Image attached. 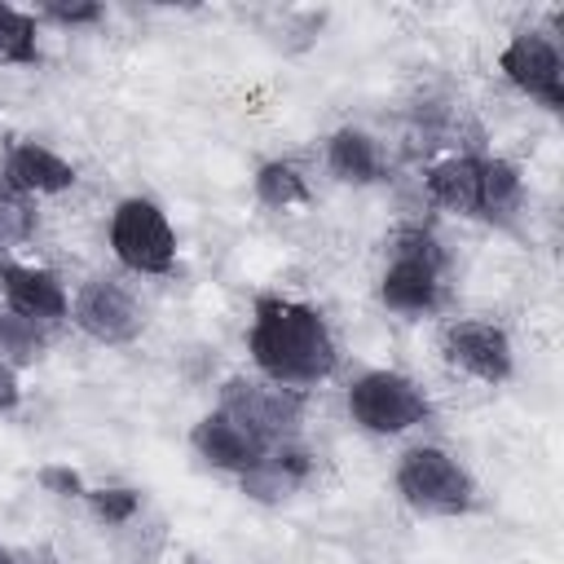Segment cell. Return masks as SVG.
<instances>
[{
  "label": "cell",
  "instance_id": "cell-15",
  "mask_svg": "<svg viewBox=\"0 0 564 564\" xmlns=\"http://www.w3.org/2000/svg\"><path fill=\"white\" fill-rule=\"evenodd\" d=\"M326 167L344 185H375V181H383L379 141L361 128H339L326 137Z\"/></svg>",
  "mask_w": 564,
  "mask_h": 564
},
{
  "label": "cell",
  "instance_id": "cell-6",
  "mask_svg": "<svg viewBox=\"0 0 564 564\" xmlns=\"http://www.w3.org/2000/svg\"><path fill=\"white\" fill-rule=\"evenodd\" d=\"M441 352L454 370H463L467 379L476 383H507L511 370H516V348H511V335L498 326V322H485V317H458L445 326L441 335Z\"/></svg>",
  "mask_w": 564,
  "mask_h": 564
},
{
  "label": "cell",
  "instance_id": "cell-3",
  "mask_svg": "<svg viewBox=\"0 0 564 564\" xmlns=\"http://www.w3.org/2000/svg\"><path fill=\"white\" fill-rule=\"evenodd\" d=\"M348 414L357 427L375 436H401L427 419V392L419 379L401 370H366L348 383Z\"/></svg>",
  "mask_w": 564,
  "mask_h": 564
},
{
  "label": "cell",
  "instance_id": "cell-16",
  "mask_svg": "<svg viewBox=\"0 0 564 564\" xmlns=\"http://www.w3.org/2000/svg\"><path fill=\"white\" fill-rule=\"evenodd\" d=\"M524 203V176L511 159H480V212L489 220H511Z\"/></svg>",
  "mask_w": 564,
  "mask_h": 564
},
{
  "label": "cell",
  "instance_id": "cell-8",
  "mask_svg": "<svg viewBox=\"0 0 564 564\" xmlns=\"http://www.w3.org/2000/svg\"><path fill=\"white\" fill-rule=\"evenodd\" d=\"M216 410H225L238 423H247L264 445L291 441V432L300 423V397L291 388L269 383V379H229Z\"/></svg>",
  "mask_w": 564,
  "mask_h": 564
},
{
  "label": "cell",
  "instance_id": "cell-23",
  "mask_svg": "<svg viewBox=\"0 0 564 564\" xmlns=\"http://www.w3.org/2000/svg\"><path fill=\"white\" fill-rule=\"evenodd\" d=\"M40 18H48L57 26H97L106 18V4H97V0H70V4L48 0V4H40Z\"/></svg>",
  "mask_w": 564,
  "mask_h": 564
},
{
  "label": "cell",
  "instance_id": "cell-14",
  "mask_svg": "<svg viewBox=\"0 0 564 564\" xmlns=\"http://www.w3.org/2000/svg\"><path fill=\"white\" fill-rule=\"evenodd\" d=\"M379 300L401 317H427L441 308V273L388 260V269L379 278Z\"/></svg>",
  "mask_w": 564,
  "mask_h": 564
},
{
  "label": "cell",
  "instance_id": "cell-12",
  "mask_svg": "<svg viewBox=\"0 0 564 564\" xmlns=\"http://www.w3.org/2000/svg\"><path fill=\"white\" fill-rule=\"evenodd\" d=\"M308 476H313V454L300 449L295 441H278V445H269V454L256 467H247L238 476V485L251 502H286L291 494L304 489Z\"/></svg>",
  "mask_w": 564,
  "mask_h": 564
},
{
  "label": "cell",
  "instance_id": "cell-22",
  "mask_svg": "<svg viewBox=\"0 0 564 564\" xmlns=\"http://www.w3.org/2000/svg\"><path fill=\"white\" fill-rule=\"evenodd\" d=\"M35 234V198L0 185V242H22Z\"/></svg>",
  "mask_w": 564,
  "mask_h": 564
},
{
  "label": "cell",
  "instance_id": "cell-19",
  "mask_svg": "<svg viewBox=\"0 0 564 564\" xmlns=\"http://www.w3.org/2000/svg\"><path fill=\"white\" fill-rule=\"evenodd\" d=\"M40 352H44V326L0 304V361L18 370V366H31Z\"/></svg>",
  "mask_w": 564,
  "mask_h": 564
},
{
  "label": "cell",
  "instance_id": "cell-17",
  "mask_svg": "<svg viewBox=\"0 0 564 564\" xmlns=\"http://www.w3.org/2000/svg\"><path fill=\"white\" fill-rule=\"evenodd\" d=\"M251 189H256V198H260L264 207H273V212H286V207L308 203V176H304L300 163H291V159H264V163L256 167V176H251Z\"/></svg>",
  "mask_w": 564,
  "mask_h": 564
},
{
  "label": "cell",
  "instance_id": "cell-1",
  "mask_svg": "<svg viewBox=\"0 0 564 564\" xmlns=\"http://www.w3.org/2000/svg\"><path fill=\"white\" fill-rule=\"evenodd\" d=\"M247 352L256 370L278 388H317L335 375L339 348L322 317V308L286 295H256L251 326H247Z\"/></svg>",
  "mask_w": 564,
  "mask_h": 564
},
{
  "label": "cell",
  "instance_id": "cell-25",
  "mask_svg": "<svg viewBox=\"0 0 564 564\" xmlns=\"http://www.w3.org/2000/svg\"><path fill=\"white\" fill-rule=\"evenodd\" d=\"M18 401H22V388H18V370H13L9 361H0V414H9Z\"/></svg>",
  "mask_w": 564,
  "mask_h": 564
},
{
  "label": "cell",
  "instance_id": "cell-4",
  "mask_svg": "<svg viewBox=\"0 0 564 564\" xmlns=\"http://www.w3.org/2000/svg\"><path fill=\"white\" fill-rule=\"evenodd\" d=\"M110 251L123 269L163 278L176 269V234L159 203L150 198H123L110 212Z\"/></svg>",
  "mask_w": 564,
  "mask_h": 564
},
{
  "label": "cell",
  "instance_id": "cell-18",
  "mask_svg": "<svg viewBox=\"0 0 564 564\" xmlns=\"http://www.w3.org/2000/svg\"><path fill=\"white\" fill-rule=\"evenodd\" d=\"M35 62H40L35 13L0 4V66H35Z\"/></svg>",
  "mask_w": 564,
  "mask_h": 564
},
{
  "label": "cell",
  "instance_id": "cell-26",
  "mask_svg": "<svg viewBox=\"0 0 564 564\" xmlns=\"http://www.w3.org/2000/svg\"><path fill=\"white\" fill-rule=\"evenodd\" d=\"M0 564H22V560H18L13 551H4V546H0Z\"/></svg>",
  "mask_w": 564,
  "mask_h": 564
},
{
  "label": "cell",
  "instance_id": "cell-11",
  "mask_svg": "<svg viewBox=\"0 0 564 564\" xmlns=\"http://www.w3.org/2000/svg\"><path fill=\"white\" fill-rule=\"evenodd\" d=\"M79 181L75 163H66L57 150L40 145V141H13L4 154V185L26 194V198H44V194H62Z\"/></svg>",
  "mask_w": 564,
  "mask_h": 564
},
{
  "label": "cell",
  "instance_id": "cell-10",
  "mask_svg": "<svg viewBox=\"0 0 564 564\" xmlns=\"http://www.w3.org/2000/svg\"><path fill=\"white\" fill-rule=\"evenodd\" d=\"M0 295H4V308L48 326L57 317L70 313V295L62 286V278L53 269H40V264H18V260H4L0 264Z\"/></svg>",
  "mask_w": 564,
  "mask_h": 564
},
{
  "label": "cell",
  "instance_id": "cell-21",
  "mask_svg": "<svg viewBox=\"0 0 564 564\" xmlns=\"http://www.w3.org/2000/svg\"><path fill=\"white\" fill-rule=\"evenodd\" d=\"M88 511L101 520V524H128L137 511H141V489H128V485H97L84 494Z\"/></svg>",
  "mask_w": 564,
  "mask_h": 564
},
{
  "label": "cell",
  "instance_id": "cell-5",
  "mask_svg": "<svg viewBox=\"0 0 564 564\" xmlns=\"http://www.w3.org/2000/svg\"><path fill=\"white\" fill-rule=\"evenodd\" d=\"M498 70L507 75L511 88H520L538 106L564 110V57L546 31H533V26L516 31L498 53Z\"/></svg>",
  "mask_w": 564,
  "mask_h": 564
},
{
  "label": "cell",
  "instance_id": "cell-7",
  "mask_svg": "<svg viewBox=\"0 0 564 564\" xmlns=\"http://www.w3.org/2000/svg\"><path fill=\"white\" fill-rule=\"evenodd\" d=\"M93 344H106V348H123L141 335L145 317L137 308V300L110 282V278H88L75 295H70V313H66Z\"/></svg>",
  "mask_w": 564,
  "mask_h": 564
},
{
  "label": "cell",
  "instance_id": "cell-24",
  "mask_svg": "<svg viewBox=\"0 0 564 564\" xmlns=\"http://www.w3.org/2000/svg\"><path fill=\"white\" fill-rule=\"evenodd\" d=\"M35 480H40V489H48L53 498H84V494H88L84 476H79L75 467H66V463H48V467H40Z\"/></svg>",
  "mask_w": 564,
  "mask_h": 564
},
{
  "label": "cell",
  "instance_id": "cell-13",
  "mask_svg": "<svg viewBox=\"0 0 564 564\" xmlns=\"http://www.w3.org/2000/svg\"><path fill=\"white\" fill-rule=\"evenodd\" d=\"M423 185H427V198L454 216L480 212V159L476 154H449V159L432 163Z\"/></svg>",
  "mask_w": 564,
  "mask_h": 564
},
{
  "label": "cell",
  "instance_id": "cell-9",
  "mask_svg": "<svg viewBox=\"0 0 564 564\" xmlns=\"http://www.w3.org/2000/svg\"><path fill=\"white\" fill-rule=\"evenodd\" d=\"M189 449H194L207 467L234 471V476H242L247 467H256V463L269 454V445H264L247 423H238V419L225 414V410H212V414H203V419L189 427Z\"/></svg>",
  "mask_w": 564,
  "mask_h": 564
},
{
  "label": "cell",
  "instance_id": "cell-2",
  "mask_svg": "<svg viewBox=\"0 0 564 564\" xmlns=\"http://www.w3.org/2000/svg\"><path fill=\"white\" fill-rule=\"evenodd\" d=\"M397 494L419 516H467L476 507V480L471 471L441 445H414L397 458L392 471Z\"/></svg>",
  "mask_w": 564,
  "mask_h": 564
},
{
  "label": "cell",
  "instance_id": "cell-20",
  "mask_svg": "<svg viewBox=\"0 0 564 564\" xmlns=\"http://www.w3.org/2000/svg\"><path fill=\"white\" fill-rule=\"evenodd\" d=\"M388 260H401V264H419V269H432V273H445V251L441 242L423 229V225H401L388 242Z\"/></svg>",
  "mask_w": 564,
  "mask_h": 564
}]
</instances>
